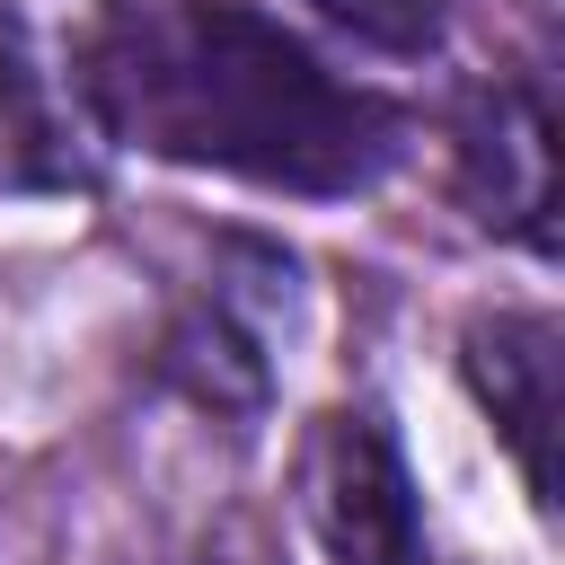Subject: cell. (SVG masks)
I'll return each mask as SVG.
<instances>
[{
    "mask_svg": "<svg viewBox=\"0 0 565 565\" xmlns=\"http://www.w3.org/2000/svg\"><path fill=\"white\" fill-rule=\"evenodd\" d=\"M459 380L494 441L521 468V494L556 512V318L547 309H477L459 327Z\"/></svg>",
    "mask_w": 565,
    "mask_h": 565,
    "instance_id": "obj_5",
    "label": "cell"
},
{
    "mask_svg": "<svg viewBox=\"0 0 565 565\" xmlns=\"http://www.w3.org/2000/svg\"><path fill=\"white\" fill-rule=\"evenodd\" d=\"M450 194L477 230L556 256V106L539 71H494L450 115Z\"/></svg>",
    "mask_w": 565,
    "mask_h": 565,
    "instance_id": "obj_3",
    "label": "cell"
},
{
    "mask_svg": "<svg viewBox=\"0 0 565 565\" xmlns=\"http://www.w3.org/2000/svg\"><path fill=\"white\" fill-rule=\"evenodd\" d=\"M150 380H159L168 397H185L194 415H212V424H256V415L274 406V335H256L238 309H221V300L203 291V300H185V309L159 327Z\"/></svg>",
    "mask_w": 565,
    "mask_h": 565,
    "instance_id": "obj_6",
    "label": "cell"
},
{
    "mask_svg": "<svg viewBox=\"0 0 565 565\" xmlns=\"http://www.w3.org/2000/svg\"><path fill=\"white\" fill-rule=\"evenodd\" d=\"M327 26L362 35L371 53H397V62H424L450 44V0H309Z\"/></svg>",
    "mask_w": 565,
    "mask_h": 565,
    "instance_id": "obj_7",
    "label": "cell"
},
{
    "mask_svg": "<svg viewBox=\"0 0 565 565\" xmlns=\"http://www.w3.org/2000/svg\"><path fill=\"white\" fill-rule=\"evenodd\" d=\"M291 494L327 565H433L406 441L371 397H344L300 433Z\"/></svg>",
    "mask_w": 565,
    "mask_h": 565,
    "instance_id": "obj_2",
    "label": "cell"
},
{
    "mask_svg": "<svg viewBox=\"0 0 565 565\" xmlns=\"http://www.w3.org/2000/svg\"><path fill=\"white\" fill-rule=\"evenodd\" d=\"M106 185V141L71 79L53 71L26 9L0 0V194L9 203H62Z\"/></svg>",
    "mask_w": 565,
    "mask_h": 565,
    "instance_id": "obj_4",
    "label": "cell"
},
{
    "mask_svg": "<svg viewBox=\"0 0 565 565\" xmlns=\"http://www.w3.org/2000/svg\"><path fill=\"white\" fill-rule=\"evenodd\" d=\"M71 97L97 141L300 203L380 194L415 159V106L335 71L256 0H97Z\"/></svg>",
    "mask_w": 565,
    "mask_h": 565,
    "instance_id": "obj_1",
    "label": "cell"
}]
</instances>
